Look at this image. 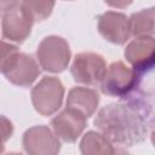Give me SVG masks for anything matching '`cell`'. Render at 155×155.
<instances>
[{
  "label": "cell",
  "instance_id": "obj_1",
  "mask_svg": "<svg viewBox=\"0 0 155 155\" xmlns=\"http://www.w3.org/2000/svg\"><path fill=\"white\" fill-rule=\"evenodd\" d=\"M93 124L110 142L128 147L142 143L148 131L144 117L127 103L103 107Z\"/></svg>",
  "mask_w": 155,
  "mask_h": 155
},
{
  "label": "cell",
  "instance_id": "obj_2",
  "mask_svg": "<svg viewBox=\"0 0 155 155\" xmlns=\"http://www.w3.org/2000/svg\"><path fill=\"white\" fill-rule=\"evenodd\" d=\"M1 71L15 85L27 87L39 75L40 70L35 61L24 53H19L16 46L2 41Z\"/></svg>",
  "mask_w": 155,
  "mask_h": 155
},
{
  "label": "cell",
  "instance_id": "obj_3",
  "mask_svg": "<svg viewBox=\"0 0 155 155\" xmlns=\"http://www.w3.org/2000/svg\"><path fill=\"white\" fill-rule=\"evenodd\" d=\"M8 8L2 7V35L8 40L22 42L30 33L35 21L25 2H6Z\"/></svg>",
  "mask_w": 155,
  "mask_h": 155
},
{
  "label": "cell",
  "instance_id": "obj_4",
  "mask_svg": "<svg viewBox=\"0 0 155 155\" xmlns=\"http://www.w3.org/2000/svg\"><path fill=\"white\" fill-rule=\"evenodd\" d=\"M101 82V90L104 94L126 99L136 86L137 75L122 62H115L107 69Z\"/></svg>",
  "mask_w": 155,
  "mask_h": 155
},
{
  "label": "cell",
  "instance_id": "obj_5",
  "mask_svg": "<svg viewBox=\"0 0 155 155\" xmlns=\"http://www.w3.org/2000/svg\"><path fill=\"white\" fill-rule=\"evenodd\" d=\"M63 92V85L58 79L45 76L31 92L35 110L45 116L53 114L62 104Z\"/></svg>",
  "mask_w": 155,
  "mask_h": 155
},
{
  "label": "cell",
  "instance_id": "obj_6",
  "mask_svg": "<svg viewBox=\"0 0 155 155\" xmlns=\"http://www.w3.org/2000/svg\"><path fill=\"white\" fill-rule=\"evenodd\" d=\"M38 58L45 70L53 73L62 71L69 63V46L62 38H45L38 47Z\"/></svg>",
  "mask_w": 155,
  "mask_h": 155
},
{
  "label": "cell",
  "instance_id": "obj_7",
  "mask_svg": "<svg viewBox=\"0 0 155 155\" xmlns=\"http://www.w3.org/2000/svg\"><path fill=\"white\" fill-rule=\"evenodd\" d=\"M107 68L102 56L96 53L76 54L71 65V74L78 82L96 85L103 80Z\"/></svg>",
  "mask_w": 155,
  "mask_h": 155
},
{
  "label": "cell",
  "instance_id": "obj_8",
  "mask_svg": "<svg viewBox=\"0 0 155 155\" xmlns=\"http://www.w3.org/2000/svg\"><path fill=\"white\" fill-rule=\"evenodd\" d=\"M125 57L133 65L132 69L136 74L155 68V39L150 36L137 38L125 50Z\"/></svg>",
  "mask_w": 155,
  "mask_h": 155
},
{
  "label": "cell",
  "instance_id": "obj_9",
  "mask_svg": "<svg viewBox=\"0 0 155 155\" xmlns=\"http://www.w3.org/2000/svg\"><path fill=\"white\" fill-rule=\"evenodd\" d=\"M23 147L28 155H57L61 144L46 126H35L24 133Z\"/></svg>",
  "mask_w": 155,
  "mask_h": 155
},
{
  "label": "cell",
  "instance_id": "obj_10",
  "mask_svg": "<svg viewBox=\"0 0 155 155\" xmlns=\"http://www.w3.org/2000/svg\"><path fill=\"white\" fill-rule=\"evenodd\" d=\"M86 115L80 110L67 107L59 115L52 120V126L56 133L68 143H73L78 139L80 133L86 126Z\"/></svg>",
  "mask_w": 155,
  "mask_h": 155
},
{
  "label": "cell",
  "instance_id": "obj_11",
  "mask_svg": "<svg viewBox=\"0 0 155 155\" xmlns=\"http://www.w3.org/2000/svg\"><path fill=\"white\" fill-rule=\"evenodd\" d=\"M99 33L109 41L114 44H124L131 33L130 21L122 13L105 12L98 18Z\"/></svg>",
  "mask_w": 155,
  "mask_h": 155
},
{
  "label": "cell",
  "instance_id": "obj_12",
  "mask_svg": "<svg viewBox=\"0 0 155 155\" xmlns=\"http://www.w3.org/2000/svg\"><path fill=\"white\" fill-rule=\"evenodd\" d=\"M82 155H130L125 149L113 147L111 142L103 134L90 131L80 143Z\"/></svg>",
  "mask_w": 155,
  "mask_h": 155
},
{
  "label": "cell",
  "instance_id": "obj_13",
  "mask_svg": "<svg viewBox=\"0 0 155 155\" xmlns=\"http://www.w3.org/2000/svg\"><path fill=\"white\" fill-rule=\"evenodd\" d=\"M99 98L96 91L85 87H75L69 92L67 107L78 109L88 117L96 110Z\"/></svg>",
  "mask_w": 155,
  "mask_h": 155
},
{
  "label": "cell",
  "instance_id": "obj_14",
  "mask_svg": "<svg viewBox=\"0 0 155 155\" xmlns=\"http://www.w3.org/2000/svg\"><path fill=\"white\" fill-rule=\"evenodd\" d=\"M130 29L133 35L155 34V8L143 10L134 13L130 19Z\"/></svg>",
  "mask_w": 155,
  "mask_h": 155
},
{
  "label": "cell",
  "instance_id": "obj_15",
  "mask_svg": "<svg viewBox=\"0 0 155 155\" xmlns=\"http://www.w3.org/2000/svg\"><path fill=\"white\" fill-rule=\"evenodd\" d=\"M151 140H153V144L155 147V125H154V130H153V133H151Z\"/></svg>",
  "mask_w": 155,
  "mask_h": 155
},
{
  "label": "cell",
  "instance_id": "obj_16",
  "mask_svg": "<svg viewBox=\"0 0 155 155\" xmlns=\"http://www.w3.org/2000/svg\"><path fill=\"white\" fill-rule=\"evenodd\" d=\"M7 155H21V154H16V153H11V154H7Z\"/></svg>",
  "mask_w": 155,
  "mask_h": 155
}]
</instances>
